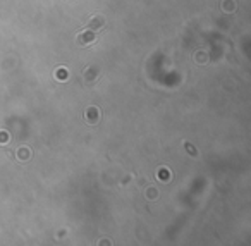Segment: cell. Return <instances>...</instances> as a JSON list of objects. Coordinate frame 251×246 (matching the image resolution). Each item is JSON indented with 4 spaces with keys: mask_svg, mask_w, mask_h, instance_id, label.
<instances>
[{
    "mask_svg": "<svg viewBox=\"0 0 251 246\" xmlns=\"http://www.w3.org/2000/svg\"><path fill=\"white\" fill-rule=\"evenodd\" d=\"M2 140L7 141V134H2V133H0V141H2Z\"/></svg>",
    "mask_w": 251,
    "mask_h": 246,
    "instance_id": "5",
    "label": "cell"
},
{
    "mask_svg": "<svg viewBox=\"0 0 251 246\" xmlns=\"http://www.w3.org/2000/svg\"><path fill=\"white\" fill-rule=\"evenodd\" d=\"M55 78H57V79H67V71H65V69L57 71V72H55Z\"/></svg>",
    "mask_w": 251,
    "mask_h": 246,
    "instance_id": "4",
    "label": "cell"
},
{
    "mask_svg": "<svg viewBox=\"0 0 251 246\" xmlns=\"http://www.w3.org/2000/svg\"><path fill=\"white\" fill-rule=\"evenodd\" d=\"M98 110L95 108V107H91V108H88V112H86V119H88L89 122H97L98 121V115H95Z\"/></svg>",
    "mask_w": 251,
    "mask_h": 246,
    "instance_id": "2",
    "label": "cell"
},
{
    "mask_svg": "<svg viewBox=\"0 0 251 246\" xmlns=\"http://www.w3.org/2000/svg\"><path fill=\"white\" fill-rule=\"evenodd\" d=\"M91 26H93V28H98V26H103V17H102V16H97V17H93V21H91Z\"/></svg>",
    "mask_w": 251,
    "mask_h": 246,
    "instance_id": "3",
    "label": "cell"
},
{
    "mask_svg": "<svg viewBox=\"0 0 251 246\" xmlns=\"http://www.w3.org/2000/svg\"><path fill=\"white\" fill-rule=\"evenodd\" d=\"M95 40V34L91 33V31H84V33H81L79 34V38H78V41L81 43V45H88V43H91V41Z\"/></svg>",
    "mask_w": 251,
    "mask_h": 246,
    "instance_id": "1",
    "label": "cell"
}]
</instances>
